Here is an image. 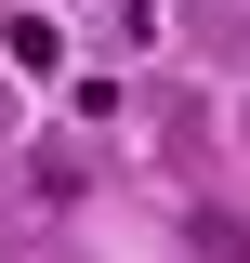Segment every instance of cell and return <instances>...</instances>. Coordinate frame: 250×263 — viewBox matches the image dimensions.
Here are the masks:
<instances>
[]
</instances>
